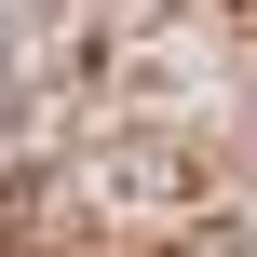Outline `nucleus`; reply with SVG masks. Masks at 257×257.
<instances>
[{
	"mask_svg": "<svg viewBox=\"0 0 257 257\" xmlns=\"http://www.w3.org/2000/svg\"><path fill=\"white\" fill-rule=\"evenodd\" d=\"M217 257H257V244H217Z\"/></svg>",
	"mask_w": 257,
	"mask_h": 257,
	"instance_id": "nucleus-1",
	"label": "nucleus"
}]
</instances>
